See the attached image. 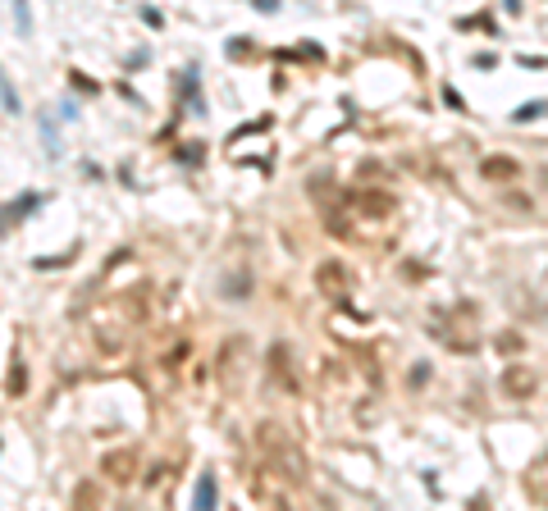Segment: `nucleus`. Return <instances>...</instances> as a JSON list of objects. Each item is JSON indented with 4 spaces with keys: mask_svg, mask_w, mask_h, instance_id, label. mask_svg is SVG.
<instances>
[{
    "mask_svg": "<svg viewBox=\"0 0 548 511\" xmlns=\"http://www.w3.org/2000/svg\"><path fill=\"white\" fill-rule=\"evenodd\" d=\"M101 470L114 479V484H128L133 470H138V457H133V452H110V457L101 461Z\"/></svg>",
    "mask_w": 548,
    "mask_h": 511,
    "instance_id": "obj_1",
    "label": "nucleus"
},
{
    "mask_svg": "<svg viewBox=\"0 0 548 511\" xmlns=\"http://www.w3.org/2000/svg\"><path fill=\"white\" fill-rule=\"evenodd\" d=\"M503 393H507V398H530V393H535V374L525 370V365H512V370L503 374Z\"/></svg>",
    "mask_w": 548,
    "mask_h": 511,
    "instance_id": "obj_2",
    "label": "nucleus"
},
{
    "mask_svg": "<svg viewBox=\"0 0 548 511\" xmlns=\"http://www.w3.org/2000/svg\"><path fill=\"white\" fill-rule=\"evenodd\" d=\"M92 338H96V347H101L105 356H119L123 352V338H119L114 324H92Z\"/></svg>",
    "mask_w": 548,
    "mask_h": 511,
    "instance_id": "obj_3",
    "label": "nucleus"
},
{
    "mask_svg": "<svg viewBox=\"0 0 548 511\" xmlns=\"http://www.w3.org/2000/svg\"><path fill=\"white\" fill-rule=\"evenodd\" d=\"M516 173H521V165H516V160H507V156H489V160H485V178L507 183V178H516Z\"/></svg>",
    "mask_w": 548,
    "mask_h": 511,
    "instance_id": "obj_4",
    "label": "nucleus"
},
{
    "mask_svg": "<svg viewBox=\"0 0 548 511\" xmlns=\"http://www.w3.org/2000/svg\"><path fill=\"white\" fill-rule=\"evenodd\" d=\"M270 370H279V379H284L288 393H297V379L288 374V352H284V347H279V352H270Z\"/></svg>",
    "mask_w": 548,
    "mask_h": 511,
    "instance_id": "obj_5",
    "label": "nucleus"
},
{
    "mask_svg": "<svg viewBox=\"0 0 548 511\" xmlns=\"http://www.w3.org/2000/svg\"><path fill=\"white\" fill-rule=\"evenodd\" d=\"M261 448H265V452H288L284 429H279V425H261Z\"/></svg>",
    "mask_w": 548,
    "mask_h": 511,
    "instance_id": "obj_6",
    "label": "nucleus"
},
{
    "mask_svg": "<svg viewBox=\"0 0 548 511\" xmlns=\"http://www.w3.org/2000/svg\"><path fill=\"white\" fill-rule=\"evenodd\" d=\"M23 383H28V374H23V365H18V356H14V365H9V393H23Z\"/></svg>",
    "mask_w": 548,
    "mask_h": 511,
    "instance_id": "obj_7",
    "label": "nucleus"
},
{
    "mask_svg": "<svg viewBox=\"0 0 548 511\" xmlns=\"http://www.w3.org/2000/svg\"><path fill=\"white\" fill-rule=\"evenodd\" d=\"M210 503H215V479H201V484H197V507H210Z\"/></svg>",
    "mask_w": 548,
    "mask_h": 511,
    "instance_id": "obj_8",
    "label": "nucleus"
},
{
    "mask_svg": "<svg viewBox=\"0 0 548 511\" xmlns=\"http://www.w3.org/2000/svg\"><path fill=\"white\" fill-rule=\"evenodd\" d=\"M14 18H18V32L32 27V18H28V0H14Z\"/></svg>",
    "mask_w": 548,
    "mask_h": 511,
    "instance_id": "obj_9",
    "label": "nucleus"
},
{
    "mask_svg": "<svg viewBox=\"0 0 548 511\" xmlns=\"http://www.w3.org/2000/svg\"><path fill=\"white\" fill-rule=\"evenodd\" d=\"M5 110L18 114V96H14V87H9V82H5Z\"/></svg>",
    "mask_w": 548,
    "mask_h": 511,
    "instance_id": "obj_10",
    "label": "nucleus"
},
{
    "mask_svg": "<svg viewBox=\"0 0 548 511\" xmlns=\"http://www.w3.org/2000/svg\"><path fill=\"white\" fill-rule=\"evenodd\" d=\"M183 356H188V347H174V352H169V361H165V365H169V370H174V365H183Z\"/></svg>",
    "mask_w": 548,
    "mask_h": 511,
    "instance_id": "obj_11",
    "label": "nucleus"
}]
</instances>
